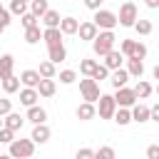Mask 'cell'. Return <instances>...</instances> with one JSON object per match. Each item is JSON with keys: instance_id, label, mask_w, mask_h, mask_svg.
<instances>
[{"instance_id": "d6986e66", "label": "cell", "mask_w": 159, "mask_h": 159, "mask_svg": "<svg viewBox=\"0 0 159 159\" xmlns=\"http://www.w3.org/2000/svg\"><path fill=\"white\" fill-rule=\"evenodd\" d=\"M25 119H30L32 124H42V122L47 119V112H45L42 107L32 104V107H27V114H25Z\"/></svg>"}, {"instance_id": "8992f818", "label": "cell", "mask_w": 159, "mask_h": 159, "mask_svg": "<svg viewBox=\"0 0 159 159\" xmlns=\"http://www.w3.org/2000/svg\"><path fill=\"white\" fill-rule=\"evenodd\" d=\"M97 112H99L102 119H112L114 112H117L114 97H112V94H99V99H97Z\"/></svg>"}, {"instance_id": "e0dca14e", "label": "cell", "mask_w": 159, "mask_h": 159, "mask_svg": "<svg viewBox=\"0 0 159 159\" xmlns=\"http://www.w3.org/2000/svg\"><path fill=\"white\" fill-rule=\"evenodd\" d=\"M37 99H40V94H37L35 87H25V89H20V104L32 107V104H37Z\"/></svg>"}, {"instance_id": "b9f144b4", "label": "cell", "mask_w": 159, "mask_h": 159, "mask_svg": "<svg viewBox=\"0 0 159 159\" xmlns=\"http://www.w3.org/2000/svg\"><path fill=\"white\" fill-rule=\"evenodd\" d=\"M7 112H12V102L2 97V99H0V117H5Z\"/></svg>"}, {"instance_id": "44dd1931", "label": "cell", "mask_w": 159, "mask_h": 159, "mask_svg": "<svg viewBox=\"0 0 159 159\" xmlns=\"http://www.w3.org/2000/svg\"><path fill=\"white\" fill-rule=\"evenodd\" d=\"M40 72L37 70H25V72H20V82L25 84V87H37L40 84Z\"/></svg>"}, {"instance_id": "52a82bcc", "label": "cell", "mask_w": 159, "mask_h": 159, "mask_svg": "<svg viewBox=\"0 0 159 159\" xmlns=\"http://www.w3.org/2000/svg\"><path fill=\"white\" fill-rule=\"evenodd\" d=\"M112 97H114L117 107H134V104H137V94H134V89H129L127 84H124V87H119Z\"/></svg>"}, {"instance_id": "4316f807", "label": "cell", "mask_w": 159, "mask_h": 159, "mask_svg": "<svg viewBox=\"0 0 159 159\" xmlns=\"http://www.w3.org/2000/svg\"><path fill=\"white\" fill-rule=\"evenodd\" d=\"M152 92H154V87H152L149 82H144V80H139V82H137V87H134V94H137V99H147Z\"/></svg>"}, {"instance_id": "f546056e", "label": "cell", "mask_w": 159, "mask_h": 159, "mask_svg": "<svg viewBox=\"0 0 159 159\" xmlns=\"http://www.w3.org/2000/svg\"><path fill=\"white\" fill-rule=\"evenodd\" d=\"M0 82H2V89H5L7 94H12V92L20 89V77H15V75H10V77H5V80H0Z\"/></svg>"}, {"instance_id": "ffe728a7", "label": "cell", "mask_w": 159, "mask_h": 159, "mask_svg": "<svg viewBox=\"0 0 159 159\" xmlns=\"http://www.w3.org/2000/svg\"><path fill=\"white\" fill-rule=\"evenodd\" d=\"M77 27H80L77 17H62L60 20V32L62 35H77Z\"/></svg>"}, {"instance_id": "f907efd6", "label": "cell", "mask_w": 159, "mask_h": 159, "mask_svg": "<svg viewBox=\"0 0 159 159\" xmlns=\"http://www.w3.org/2000/svg\"><path fill=\"white\" fill-rule=\"evenodd\" d=\"M2 32H5V25H2V22H0V35H2Z\"/></svg>"}, {"instance_id": "83f0119b", "label": "cell", "mask_w": 159, "mask_h": 159, "mask_svg": "<svg viewBox=\"0 0 159 159\" xmlns=\"http://www.w3.org/2000/svg\"><path fill=\"white\" fill-rule=\"evenodd\" d=\"M40 40H42V30H40V25H32V27L25 30V42L35 45V42H40Z\"/></svg>"}, {"instance_id": "9a60e30c", "label": "cell", "mask_w": 159, "mask_h": 159, "mask_svg": "<svg viewBox=\"0 0 159 159\" xmlns=\"http://www.w3.org/2000/svg\"><path fill=\"white\" fill-rule=\"evenodd\" d=\"M127 72H129V77H142L144 75V62L142 60H137V57H127V67H124Z\"/></svg>"}, {"instance_id": "836d02e7", "label": "cell", "mask_w": 159, "mask_h": 159, "mask_svg": "<svg viewBox=\"0 0 159 159\" xmlns=\"http://www.w3.org/2000/svg\"><path fill=\"white\" fill-rule=\"evenodd\" d=\"M25 12H27V2L25 0H12L10 2V15H20L22 17Z\"/></svg>"}, {"instance_id": "603a6c76", "label": "cell", "mask_w": 159, "mask_h": 159, "mask_svg": "<svg viewBox=\"0 0 159 159\" xmlns=\"http://www.w3.org/2000/svg\"><path fill=\"white\" fill-rule=\"evenodd\" d=\"M47 57H50V62H62L65 57H67V50H65V45H52V47H47Z\"/></svg>"}, {"instance_id": "f1b7e54d", "label": "cell", "mask_w": 159, "mask_h": 159, "mask_svg": "<svg viewBox=\"0 0 159 159\" xmlns=\"http://www.w3.org/2000/svg\"><path fill=\"white\" fill-rule=\"evenodd\" d=\"M40 77H47V80H55V75H57V70H55V62H50V60H45V62H40Z\"/></svg>"}, {"instance_id": "9c48e42d", "label": "cell", "mask_w": 159, "mask_h": 159, "mask_svg": "<svg viewBox=\"0 0 159 159\" xmlns=\"http://www.w3.org/2000/svg\"><path fill=\"white\" fill-rule=\"evenodd\" d=\"M77 32H80V40H87V42H92L94 37H97V25L92 22V20H87V22H80V27H77Z\"/></svg>"}, {"instance_id": "ba28073f", "label": "cell", "mask_w": 159, "mask_h": 159, "mask_svg": "<svg viewBox=\"0 0 159 159\" xmlns=\"http://www.w3.org/2000/svg\"><path fill=\"white\" fill-rule=\"evenodd\" d=\"M50 134H52V132H50V127L42 122V124H35V127H32L30 139H32L35 144H45V142H50Z\"/></svg>"}, {"instance_id": "5bb4252c", "label": "cell", "mask_w": 159, "mask_h": 159, "mask_svg": "<svg viewBox=\"0 0 159 159\" xmlns=\"http://www.w3.org/2000/svg\"><path fill=\"white\" fill-rule=\"evenodd\" d=\"M129 112H132V122H139V124H144V122H149V107L147 104H134V107H129Z\"/></svg>"}, {"instance_id": "f6af8a7d", "label": "cell", "mask_w": 159, "mask_h": 159, "mask_svg": "<svg viewBox=\"0 0 159 159\" xmlns=\"http://www.w3.org/2000/svg\"><path fill=\"white\" fill-rule=\"evenodd\" d=\"M84 7H89V10H99V7H102V0H84Z\"/></svg>"}, {"instance_id": "7c38bea8", "label": "cell", "mask_w": 159, "mask_h": 159, "mask_svg": "<svg viewBox=\"0 0 159 159\" xmlns=\"http://www.w3.org/2000/svg\"><path fill=\"white\" fill-rule=\"evenodd\" d=\"M22 124H25V117H20L17 112H7V114L2 117V127H7V129H12V132H17V129H22Z\"/></svg>"}, {"instance_id": "e575fe53", "label": "cell", "mask_w": 159, "mask_h": 159, "mask_svg": "<svg viewBox=\"0 0 159 159\" xmlns=\"http://www.w3.org/2000/svg\"><path fill=\"white\" fill-rule=\"evenodd\" d=\"M60 82H62V84L77 82V72H75V70H62V72H60Z\"/></svg>"}, {"instance_id": "4fadbf2b", "label": "cell", "mask_w": 159, "mask_h": 159, "mask_svg": "<svg viewBox=\"0 0 159 159\" xmlns=\"http://www.w3.org/2000/svg\"><path fill=\"white\" fill-rule=\"evenodd\" d=\"M127 80H129V72H127L124 67H117V70H112V75H109V82H112V87H114V89L124 87V84H127Z\"/></svg>"}, {"instance_id": "60d3db41", "label": "cell", "mask_w": 159, "mask_h": 159, "mask_svg": "<svg viewBox=\"0 0 159 159\" xmlns=\"http://www.w3.org/2000/svg\"><path fill=\"white\" fill-rule=\"evenodd\" d=\"M132 57L144 60V57H147V45H144V42H137V47H134V55H132Z\"/></svg>"}, {"instance_id": "cb8c5ba5", "label": "cell", "mask_w": 159, "mask_h": 159, "mask_svg": "<svg viewBox=\"0 0 159 159\" xmlns=\"http://www.w3.org/2000/svg\"><path fill=\"white\" fill-rule=\"evenodd\" d=\"M119 127H127L129 122H132V112H129V107H117V112H114V117H112Z\"/></svg>"}, {"instance_id": "ab89813d", "label": "cell", "mask_w": 159, "mask_h": 159, "mask_svg": "<svg viewBox=\"0 0 159 159\" xmlns=\"http://www.w3.org/2000/svg\"><path fill=\"white\" fill-rule=\"evenodd\" d=\"M75 159H94V149H89V147H82V149H77Z\"/></svg>"}, {"instance_id": "f35d334b", "label": "cell", "mask_w": 159, "mask_h": 159, "mask_svg": "<svg viewBox=\"0 0 159 159\" xmlns=\"http://www.w3.org/2000/svg\"><path fill=\"white\" fill-rule=\"evenodd\" d=\"M12 139H15V132L7 127H0V144H10Z\"/></svg>"}, {"instance_id": "11a10c76", "label": "cell", "mask_w": 159, "mask_h": 159, "mask_svg": "<svg viewBox=\"0 0 159 159\" xmlns=\"http://www.w3.org/2000/svg\"><path fill=\"white\" fill-rule=\"evenodd\" d=\"M25 2H30V0H25Z\"/></svg>"}, {"instance_id": "c3c4849f", "label": "cell", "mask_w": 159, "mask_h": 159, "mask_svg": "<svg viewBox=\"0 0 159 159\" xmlns=\"http://www.w3.org/2000/svg\"><path fill=\"white\" fill-rule=\"evenodd\" d=\"M152 75H154V80H159V65H157V67L152 70Z\"/></svg>"}, {"instance_id": "bcb514c9", "label": "cell", "mask_w": 159, "mask_h": 159, "mask_svg": "<svg viewBox=\"0 0 159 159\" xmlns=\"http://www.w3.org/2000/svg\"><path fill=\"white\" fill-rule=\"evenodd\" d=\"M10 17H12V15H10V10H2V12H0V22H2L5 27L10 25Z\"/></svg>"}, {"instance_id": "f5cc1de1", "label": "cell", "mask_w": 159, "mask_h": 159, "mask_svg": "<svg viewBox=\"0 0 159 159\" xmlns=\"http://www.w3.org/2000/svg\"><path fill=\"white\" fill-rule=\"evenodd\" d=\"M2 10H5V7H2V2H0V12H2Z\"/></svg>"}, {"instance_id": "30bf717a", "label": "cell", "mask_w": 159, "mask_h": 159, "mask_svg": "<svg viewBox=\"0 0 159 159\" xmlns=\"http://www.w3.org/2000/svg\"><path fill=\"white\" fill-rule=\"evenodd\" d=\"M62 32H60V27H45L42 30V40L47 42V47H52V45H62Z\"/></svg>"}, {"instance_id": "8fae6325", "label": "cell", "mask_w": 159, "mask_h": 159, "mask_svg": "<svg viewBox=\"0 0 159 159\" xmlns=\"http://www.w3.org/2000/svg\"><path fill=\"white\" fill-rule=\"evenodd\" d=\"M122 62H124V55L119 52V50H109L107 55H104V67L112 72V70H117V67H122Z\"/></svg>"}, {"instance_id": "ee69618b", "label": "cell", "mask_w": 159, "mask_h": 159, "mask_svg": "<svg viewBox=\"0 0 159 159\" xmlns=\"http://www.w3.org/2000/svg\"><path fill=\"white\" fill-rule=\"evenodd\" d=\"M149 119H152V122H159V102H157L154 107H149Z\"/></svg>"}, {"instance_id": "d4e9b609", "label": "cell", "mask_w": 159, "mask_h": 159, "mask_svg": "<svg viewBox=\"0 0 159 159\" xmlns=\"http://www.w3.org/2000/svg\"><path fill=\"white\" fill-rule=\"evenodd\" d=\"M40 20H42V25H45V27H60V20H62V17H60V12H57V10H47Z\"/></svg>"}, {"instance_id": "8d00e7d4", "label": "cell", "mask_w": 159, "mask_h": 159, "mask_svg": "<svg viewBox=\"0 0 159 159\" xmlns=\"http://www.w3.org/2000/svg\"><path fill=\"white\" fill-rule=\"evenodd\" d=\"M107 77H109V70H107L104 65H97V70L92 72V80H94V82H102V80H107Z\"/></svg>"}, {"instance_id": "4dcf8cb0", "label": "cell", "mask_w": 159, "mask_h": 159, "mask_svg": "<svg viewBox=\"0 0 159 159\" xmlns=\"http://www.w3.org/2000/svg\"><path fill=\"white\" fill-rule=\"evenodd\" d=\"M139 35H152V30H154V25H152V20H142V17H137V22L132 25Z\"/></svg>"}, {"instance_id": "7402d4cb", "label": "cell", "mask_w": 159, "mask_h": 159, "mask_svg": "<svg viewBox=\"0 0 159 159\" xmlns=\"http://www.w3.org/2000/svg\"><path fill=\"white\" fill-rule=\"evenodd\" d=\"M12 67H15V57L12 55H2L0 57V80L10 77L12 75Z\"/></svg>"}, {"instance_id": "2e32d148", "label": "cell", "mask_w": 159, "mask_h": 159, "mask_svg": "<svg viewBox=\"0 0 159 159\" xmlns=\"http://www.w3.org/2000/svg\"><path fill=\"white\" fill-rule=\"evenodd\" d=\"M35 89H37V94H40V97H52V94L57 92V84H55V80L42 77V80H40V84H37Z\"/></svg>"}, {"instance_id": "d590c367", "label": "cell", "mask_w": 159, "mask_h": 159, "mask_svg": "<svg viewBox=\"0 0 159 159\" xmlns=\"http://www.w3.org/2000/svg\"><path fill=\"white\" fill-rule=\"evenodd\" d=\"M117 154H114V149L112 147H99L97 152H94V159H114Z\"/></svg>"}, {"instance_id": "5b68a950", "label": "cell", "mask_w": 159, "mask_h": 159, "mask_svg": "<svg viewBox=\"0 0 159 159\" xmlns=\"http://www.w3.org/2000/svg\"><path fill=\"white\" fill-rule=\"evenodd\" d=\"M80 92H82V99L84 102H92V104H97V99H99V82H94L92 77H84V80H80Z\"/></svg>"}, {"instance_id": "277c9868", "label": "cell", "mask_w": 159, "mask_h": 159, "mask_svg": "<svg viewBox=\"0 0 159 159\" xmlns=\"http://www.w3.org/2000/svg\"><path fill=\"white\" fill-rule=\"evenodd\" d=\"M92 22L97 25V30H114L119 22H117V12H112V10H94V17H92Z\"/></svg>"}, {"instance_id": "7a4b0ae2", "label": "cell", "mask_w": 159, "mask_h": 159, "mask_svg": "<svg viewBox=\"0 0 159 159\" xmlns=\"http://www.w3.org/2000/svg\"><path fill=\"white\" fill-rule=\"evenodd\" d=\"M7 147H10L7 154H10L12 159H30V157L35 154V142H32V139H12Z\"/></svg>"}, {"instance_id": "3957f363", "label": "cell", "mask_w": 159, "mask_h": 159, "mask_svg": "<svg viewBox=\"0 0 159 159\" xmlns=\"http://www.w3.org/2000/svg\"><path fill=\"white\" fill-rule=\"evenodd\" d=\"M137 5L132 2V0H124L122 5H119V15H117V22L122 25V27H132L134 22H137Z\"/></svg>"}, {"instance_id": "74e56055", "label": "cell", "mask_w": 159, "mask_h": 159, "mask_svg": "<svg viewBox=\"0 0 159 159\" xmlns=\"http://www.w3.org/2000/svg\"><path fill=\"white\" fill-rule=\"evenodd\" d=\"M37 20H40V17H35L30 10H27V12L20 17V22H22V27H25V30H27V27H32V25H37Z\"/></svg>"}, {"instance_id": "7bdbcfd3", "label": "cell", "mask_w": 159, "mask_h": 159, "mask_svg": "<svg viewBox=\"0 0 159 159\" xmlns=\"http://www.w3.org/2000/svg\"><path fill=\"white\" fill-rule=\"evenodd\" d=\"M147 159H159V144H149L147 147Z\"/></svg>"}, {"instance_id": "7dc6e473", "label": "cell", "mask_w": 159, "mask_h": 159, "mask_svg": "<svg viewBox=\"0 0 159 159\" xmlns=\"http://www.w3.org/2000/svg\"><path fill=\"white\" fill-rule=\"evenodd\" d=\"M144 5L152 7V10H157V7H159V0H144Z\"/></svg>"}, {"instance_id": "681fc988", "label": "cell", "mask_w": 159, "mask_h": 159, "mask_svg": "<svg viewBox=\"0 0 159 159\" xmlns=\"http://www.w3.org/2000/svg\"><path fill=\"white\" fill-rule=\"evenodd\" d=\"M0 159H12V157L10 154H0Z\"/></svg>"}, {"instance_id": "816d5d0a", "label": "cell", "mask_w": 159, "mask_h": 159, "mask_svg": "<svg viewBox=\"0 0 159 159\" xmlns=\"http://www.w3.org/2000/svg\"><path fill=\"white\" fill-rule=\"evenodd\" d=\"M154 92H157V94H159V84H157V89H154Z\"/></svg>"}, {"instance_id": "6da1fadb", "label": "cell", "mask_w": 159, "mask_h": 159, "mask_svg": "<svg viewBox=\"0 0 159 159\" xmlns=\"http://www.w3.org/2000/svg\"><path fill=\"white\" fill-rule=\"evenodd\" d=\"M114 42H117V37H114L112 30H99L97 37L92 40V50H94L97 57H104L109 50H114Z\"/></svg>"}, {"instance_id": "db71d44e", "label": "cell", "mask_w": 159, "mask_h": 159, "mask_svg": "<svg viewBox=\"0 0 159 159\" xmlns=\"http://www.w3.org/2000/svg\"><path fill=\"white\" fill-rule=\"evenodd\" d=\"M0 127H2V117H0Z\"/></svg>"}, {"instance_id": "484cf974", "label": "cell", "mask_w": 159, "mask_h": 159, "mask_svg": "<svg viewBox=\"0 0 159 159\" xmlns=\"http://www.w3.org/2000/svg\"><path fill=\"white\" fill-rule=\"evenodd\" d=\"M27 7H30V12H32L35 17H42V15L50 10V7H47V0H30Z\"/></svg>"}, {"instance_id": "ac0fdd59", "label": "cell", "mask_w": 159, "mask_h": 159, "mask_svg": "<svg viewBox=\"0 0 159 159\" xmlns=\"http://www.w3.org/2000/svg\"><path fill=\"white\" fill-rule=\"evenodd\" d=\"M75 114H77V119H82V122H89V119L97 114V107H94L92 102H82V104L77 107V112H75Z\"/></svg>"}, {"instance_id": "d6a6232c", "label": "cell", "mask_w": 159, "mask_h": 159, "mask_svg": "<svg viewBox=\"0 0 159 159\" xmlns=\"http://www.w3.org/2000/svg\"><path fill=\"white\" fill-rule=\"evenodd\" d=\"M134 47H137V40H122V45H119V52L124 55V60L134 55Z\"/></svg>"}, {"instance_id": "1f68e13d", "label": "cell", "mask_w": 159, "mask_h": 159, "mask_svg": "<svg viewBox=\"0 0 159 159\" xmlns=\"http://www.w3.org/2000/svg\"><path fill=\"white\" fill-rule=\"evenodd\" d=\"M97 60H82L80 62V75H84V77H92V72L97 70Z\"/></svg>"}]
</instances>
